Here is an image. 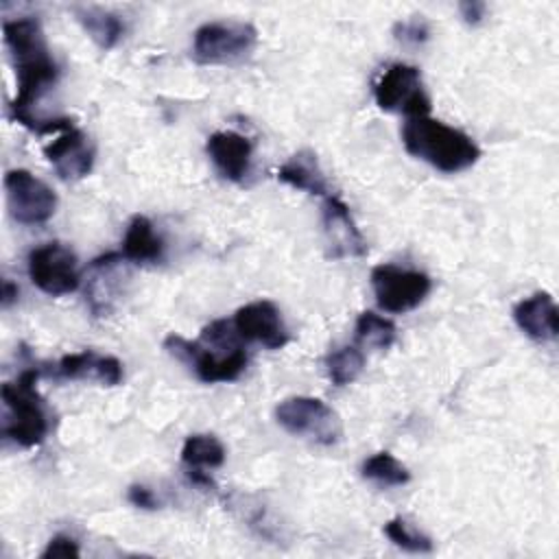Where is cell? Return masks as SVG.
I'll use <instances>...</instances> for the list:
<instances>
[{
	"instance_id": "6da1fadb",
	"label": "cell",
	"mask_w": 559,
	"mask_h": 559,
	"mask_svg": "<svg viewBox=\"0 0 559 559\" xmlns=\"http://www.w3.org/2000/svg\"><path fill=\"white\" fill-rule=\"evenodd\" d=\"M2 37L9 48L17 79V92L11 100V118L35 133H50L48 129L55 120L41 122L33 114V105L59 79V66L48 50L41 24L35 17L4 20Z\"/></svg>"
},
{
	"instance_id": "7a4b0ae2",
	"label": "cell",
	"mask_w": 559,
	"mask_h": 559,
	"mask_svg": "<svg viewBox=\"0 0 559 559\" xmlns=\"http://www.w3.org/2000/svg\"><path fill=\"white\" fill-rule=\"evenodd\" d=\"M402 144L413 157L448 175L467 170L480 157L478 144L465 131L430 116L406 118L402 127Z\"/></svg>"
},
{
	"instance_id": "3957f363",
	"label": "cell",
	"mask_w": 559,
	"mask_h": 559,
	"mask_svg": "<svg viewBox=\"0 0 559 559\" xmlns=\"http://www.w3.org/2000/svg\"><path fill=\"white\" fill-rule=\"evenodd\" d=\"M37 378V369H24L15 382L0 386L4 406L2 437L22 448H35L48 435V413L35 389Z\"/></svg>"
},
{
	"instance_id": "277c9868",
	"label": "cell",
	"mask_w": 559,
	"mask_h": 559,
	"mask_svg": "<svg viewBox=\"0 0 559 559\" xmlns=\"http://www.w3.org/2000/svg\"><path fill=\"white\" fill-rule=\"evenodd\" d=\"M164 349L177 360L186 362L194 371V376L207 384L238 380L249 362L242 345L225 347L203 338L199 343H192L175 332L164 338Z\"/></svg>"
},
{
	"instance_id": "5b68a950",
	"label": "cell",
	"mask_w": 559,
	"mask_h": 559,
	"mask_svg": "<svg viewBox=\"0 0 559 559\" xmlns=\"http://www.w3.org/2000/svg\"><path fill=\"white\" fill-rule=\"evenodd\" d=\"M258 44V31L249 22H205L194 31L192 59L201 66H229L247 59Z\"/></svg>"
},
{
	"instance_id": "8992f818",
	"label": "cell",
	"mask_w": 559,
	"mask_h": 559,
	"mask_svg": "<svg viewBox=\"0 0 559 559\" xmlns=\"http://www.w3.org/2000/svg\"><path fill=\"white\" fill-rule=\"evenodd\" d=\"M275 419L286 432L319 445H334L343 437L338 415L319 397H286L277 404Z\"/></svg>"
},
{
	"instance_id": "52a82bcc",
	"label": "cell",
	"mask_w": 559,
	"mask_h": 559,
	"mask_svg": "<svg viewBox=\"0 0 559 559\" xmlns=\"http://www.w3.org/2000/svg\"><path fill=\"white\" fill-rule=\"evenodd\" d=\"M373 98L382 111L404 114L406 118L430 114V96L424 90L421 72L408 63H391L376 81Z\"/></svg>"
},
{
	"instance_id": "ba28073f",
	"label": "cell",
	"mask_w": 559,
	"mask_h": 559,
	"mask_svg": "<svg viewBox=\"0 0 559 559\" xmlns=\"http://www.w3.org/2000/svg\"><path fill=\"white\" fill-rule=\"evenodd\" d=\"M369 280L378 306L393 314H404L417 308L432 288V280L426 273L395 264L373 266Z\"/></svg>"
},
{
	"instance_id": "9c48e42d",
	"label": "cell",
	"mask_w": 559,
	"mask_h": 559,
	"mask_svg": "<svg viewBox=\"0 0 559 559\" xmlns=\"http://www.w3.org/2000/svg\"><path fill=\"white\" fill-rule=\"evenodd\" d=\"M28 277L50 297L68 295L81 284L76 253L63 242H44L28 253Z\"/></svg>"
},
{
	"instance_id": "30bf717a",
	"label": "cell",
	"mask_w": 559,
	"mask_h": 559,
	"mask_svg": "<svg viewBox=\"0 0 559 559\" xmlns=\"http://www.w3.org/2000/svg\"><path fill=\"white\" fill-rule=\"evenodd\" d=\"M4 192L9 214L22 225H41L57 210L55 190L24 168H13L4 175Z\"/></svg>"
},
{
	"instance_id": "8fae6325",
	"label": "cell",
	"mask_w": 559,
	"mask_h": 559,
	"mask_svg": "<svg viewBox=\"0 0 559 559\" xmlns=\"http://www.w3.org/2000/svg\"><path fill=\"white\" fill-rule=\"evenodd\" d=\"M122 253H105L90 262V277L85 286V301L94 317H107L129 282V266Z\"/></svg>"
},
{
	"instance_id": "7c38bea8",
	"label": "cell",
	"mask_w": 559,
	"mask_h": 559,
	"mask_svg": "<svg viewBox=\"0 0 559 559\" xmlns=\"http://www.w3.org/2000/svg\"><path fill=\"white\" fill-rule=\"evenodd\" d=\"M321 223H323V236H325L330 258H336V260L360 258L367 253V242L347 203L336 194H330L323 199Z\"/></svg>"
},
{
	"instance_id": "4fadbf2b",
	"label": "cell",
	"mask_w": 559,
	"mask_h": 559,
	"mask_svg": "<svg viewBox=\"0 0 559 559\" xmlns=\"http://www.w3.org/2000/svg\"><path fill=\"white\" fill-rule=\"evenodd\" d=\"M231 323L240 338L260 343L266 349H280L288 343V328L282 312L269 299H258L238 308Z\"/></svg>"
},
{
	"instance_id": "5bb4252c",
	"label": "cell",
	"mask_w": 559,
	"mask_h": 559,
	"mask_svg": "<svg viewBox=\"0 0 559 559\" xmlns=\"http://www.w3.org/2000/svg\"><path fill=\"white\" fill-rule=\"evenodd\" d=\"M44 155L63 181H79L87 177L94 166V144L74 124L61 129L59 135L44 146Z\"/></svg>"
},
{
	"instance_id": "9a60e30c",
	"label": "cell",
	"mask_w": 559,
	"mask_h": 559,
	"mask_svg": "<svg viewBox=\"0 0 559 559\" xmlns=\"http://www.w3.org/2000/svg\"><path fill=\"white\" fill-rule=\"evenodd\" d=\"M205 153L216 170L229 181H242L251 170L253 144L236 131H216L205 142Z\"/></svg>"
},
{
	"instance_id": "2e32d148",
	"label": "cell",
	"mask_w": 559,
	"mask_h": 559,
	"mask_svg": "<svg viewBox=\"0 0 559 559\" xmlns=\"http://www.w3.org/2000/svg\"><path fill=\"white\" fill-rule=\"evenodd\" d=\"M57 376L66 380H96L105 386H116L122 380V362L116 356L85 349L66 354L57 362Z\"/></svg>"
},
{
	"instance_id": "e0dca14e",
	"label": "cell",
	"mask_w": 559,
	"mask_h": 559,
	"mask_svg": "<svg viewBox=\"0 0 559 559\" xmlns=\"http://www.w3.org/2000/svg\"><path fill=\"white\" fill-rule=\"evenodd\" d=\"M513 319L518 328L537 343H548L557 338V306L548 293H533L531 297L513 306Z\"/></svg>"
},
{
	"instance_id": "ac0fdd59",
	"label": "cell",
	"mask_w": 559,
	"mask_h": 559,
	"mask_svg": "<svg viewBox=\"0 0 559 559\" xmlns=\"http://www.w3.org/2000/svg\"><path fill=\"white\" fill-rule=\"evenodd\" d=\"M277 179L288 183L295 190L314 194V197H330V183L323 175V168L310 148H301L295 155H290L280 168H277Z\"/></svg>"
},
{
	"instance_id": "d6986e66",
	"label": "cell",
	"mask_w": 559,
	"mask_h": 559,
	"mask_svg": "<svg viewBox=\"0 0 559 559\" xmlns=\"http://www.w3.org/2000/svg\"><path fill=\"white\" fill-rule=\"evenodd\" d=\"M122 255L133 264H157L164 260V240L146 216L135 214L129 221L122 238Z\"/></svg>"
},
{
	"instance_id": "ffe728a7",
	"label": "cell",
	"mask_w": 559,
	"mask_h": 559,
	"mask_svg": "<svg viewBox=\"0 0 559 559\" xmlns=\"http://www.w3.org/2000/svg\"><path fill=\"white\" fill-rule=\"evenodd\" d=\"M72 11L98 48L111 50L122 39L124 22L120 15L100 7H74Z\"/></svg>"
},
{
	"instance_id": "44dd1931",
	"label": "cell",
	"mask_w": 559,
	"mask_h": 559,
	"mask_svg": "<svg viewBox=\"0 0 559 559\" xmlns=\"http://www.w3.org/2000/svg\"><path fill=\"white\" fill-rule=\"evenodd\" d=\"M225 445L214 435H190L181 448L186 469H214L225 463Z\"/></svg>"
},
{
	"instance_id": "7402d4cb",
	"label": "cell",
	"mask_w": 559,
	"mask_h": 559,
	"mask_svg": "<svg viewBox=\"0 0 559 559\" xmlns=\"http://www.w3.org/2000/svg\"><path fill=\"white\" fill-rule=\"evenodd\" d=\"M395 323L371 310H365L356 319L354 336L356 343L367 349H389L395 341Z\"/></svg>"
},
{
	"instance_id": "603a6c76",
	"label": "cell",
	"mask_w": 559,
	"mask_h": 559,
	"mask_svg": "<svg viewBox=\"0 0 559 559\" xmlns=\"http://www.w3.org/2000/svg\"><path fill=\"white\" fill-rule=\"evenodd\" d=\"M365 367V354L360 352V347L356 345H343L332 349L325 356V371L328 378L332 380V384L336 386H345L352 384L360 371Z\"/></svg>"
},
{
	"instance_id": "cb8c5ba5",
	"label": "cell",
	"mask_w": 559,
	"mask_h": 559,
	"mask_svg": "<svg viewBox=\"0 0 559 559\" xmlns=\"http://www.w3.org/2000/svg\"><path fill=\"white\" fill-rule=\"evenodd\" d=\"M360 472L367 480H373L382 487H402L411 480V472L406 469V465H402L389 452H376L369 459H365Z\"/></svg>"
},
{
	"instance_id": "d4e9b609",
	"label": "cell",
	"mask_w": 559,
	"mask_h": 559,
	"mask_svg": "<svg viewBox=\"0 0 559 559\" xmlns=\"http://www.w3.org/2000/svg\"><path fill=\"white\" fill-rule=\"evenodd\" d=\"M384 535L400 546L402 550L408 552H430L432 550V539L428 535H424L421 531H417L415 526H411L404 518H393L384 524Z\"/></svg>"
},
{
	"instance_id": "484cf974",
	"label": "cell",
	"mask_w": 559,
	"mask_h": 559,
	"mask_svg": "<svg viewBox=\"0 0 559 559\" xmlns=\"http://www.w3.org/2000/svg\"><path fill=\"white\" fill-rule=\"evenodd\" d=\"M393 37L404 46H421L430 37V28L421 15H413L408 20L395 22Z\"/></svg>"
},
{
	"instance_id": "4316f807",
	"label": "cell",
	"mask_w": 559,
	"mask_h": 559,
	"mask_svg": "<svg viewBox=\"0 0 559 559\" xmlns=\"http://www.w3.org/2000/svg\"><path fill=\"white\" fill-rule=\"evenodd\" d=\"M81 555L79 544L70 535H55L41 552V559H76Z\"/></svg>"
},
{
	"instance_id": "83f0119b",
	"label": "cell",
	"mask_w": 559,
	"mask_h": 559,
	"mask_svg": "<svg viewBox=\"0 0 559 559\" xmlns=\"http://www.w3.org/2000/svg\"><path fill=\"white\" fill-rule=\"evenodd\" d=\"M127 498L133 507L138 509H146V511H155L159 509V500L153 493V489H148L146 485H131L127 491Z\"/></svg>"
},
{
	"instance_id": "f1b7e54d",
	"label": "cell",
	"mask_w": 559,
	"mask_h": 559,
	"mask_svg": "<svg viewBox=\"0 0 559 559\" xmlns=\"http://www.w3.org/2000/svg\"><path fill=\"white\" fill-rule=\"evenodd\" d=\"M459 11H461V15L467 24H478L487 13V4L476 2V0H465V2L459 4Z\"/></svg>"
},
{
	"instance_id": "f546056e",
	"label": "cell",
	"mask_w": 559,
	"mask_h": 559,
	"mask_svg": "<svg viewBox=\"0 0 559 559\" xmlns=\"http://www.w3.org/2000/svg\"><path fill=\"white\" fill-rule=\"evenodd\" d=\"M20 295V288L11 282V280H4L2 282V308H9Z\"/></svg>"
}]
</instances>
